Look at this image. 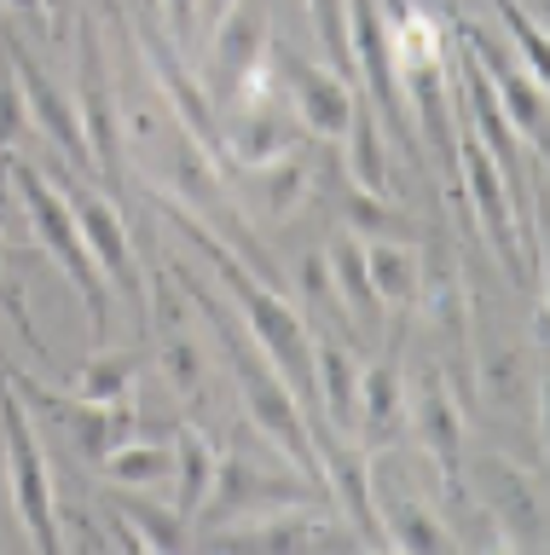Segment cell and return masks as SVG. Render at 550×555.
Wrapping results in <instances>:
<instances>
[{
	"label": "cell",
	"instance_id": "22",
	"mask_svg": "<svg viewBox=\"0 0 550 555\" xmlns=\"http://www.w3.org/2000/svg\"><path fill=\"white\" fill-rule=\"evenodd\" d=\"M348 180L366 185V191H388V156H383V121H376L371 99L359 93L354 99V116H348Z\"/></svg>",
	"mask_w": 550,
	"mask_h": 555
},
{
	"label": "cell",
	"instance_id": "32",
	"mask_svg": "<svg viewBox=\"0 0 550 555\" xmlns=\"http://www.w3.org/2000/svg\"><path fill=\"white\" fill-rule=\"evenodd\" d=\"M0 312L12 319V330H18V341L29 347L36 359H53V347L41 341V330H36V319H29V301H24V284L18 278H7V260H0Z\"/></svg>",
	"mask_w": 550,
	"mask_h": 555
},
{
	"label": "cell",
	"instance_id": "21",
	"mask_svg": "<svg viewBox=\"0 0 550 555\" xmlns=\"http://www.w3.org/2000/svg\"><path fill=\"white\" fill-rule=\"evenodd\" d=\"M383 538L388 550H411V555H452L458 538L435 520V509H423L418 498H388L383 503Z\"/></svg>",
	"mask_w": 550,
	"mask_h": 555
},
{
	"label": "cell",
	"instance_id": "35",
	"mask_svg": "<svg viewBox=\"0 0 550 555\" xmlns=\"http://www.w3.org/2000/svg\"><path fill=\"white\" fill-rule=\"evenodd\" d=\"M64 12H71V0H47V17H53V29L64 24Z\"/></svg>",
	"mask_w": 550,
	"mask_h": 555
},
{
	"label": "cell",
	"instance_id": "4",
	"mask_svg": "<svg viewBox=\"0 0 550 555\" xmlns=\"http://www.w3.org/2000/svg\"><path fill=\"white\" fill-rule=\"evenodd\" d=\"M0 434H7V468H12V503H18V520L29 532V544L41 555L64 550L59 532V492H53V468H47V451L36 440V423H29V405L18 399V388L7 382V364H0Z\"/></svg>",
	"mask_w": 550,
	"mask_h": 555
},
{
	"label": "cell",
	"instance_id": "9",
	"mask_svg": "<svg viewBox=\"0 0 550 555\" xmlns=\"http://www.w3.org/2000/svg\"><path fill=\"white\" fill-rule=\"evenodd\" d=\"M53 185L64 191V203H71V215L81 225V243H88V255L99 260L105 284L123 289L133 307H145V284H140V267H133V237H128L123 215H116V203L88 191V180H81L76 168H53Z\"/></svg>",
	"mask_w": 550,
	"mask_h": 555
},
{
	"label": "cell",
	"instance_id": "33",
	"mask_svg": "<svg viewBox=\"0 0 550 555\" xmlns=\"http://www.w3.org/2000/svg\"><path fill=\"white\" fill-rule=\"evenodd\" d=\"M157 17L168 24V41L186 47V41H192V29H197V0H157Z\"/></svg>",
	"mask_w": 550,
	"mask_h": 555
},
{
	"label": "cell",
	"instance_id": "11",
	"mask_svg": "<svg viewBox=\"0 0 550 555\" xmlns=\"http://www.w3.org/2000/svg\"><path fill=\"white\" fill-rule=\"evenodd\" d=\"M215 41H209V64H203V93H209L215 111H227L238 81L250 76L255 64L267 59V41H272V0H232L227 12L215 17Z\"/></svg>",
	"mask_w": 550,
	"mask_h": 555
},
{
	"label": "cell",
	"instance_id": "13",
	"mask_svg": "<svg viewBox=\"0 0 550 555\" xmlns=\"http://www.w3.org/2000/svg\"><path fill=\"white\" fill-rule=\"evenodd\" d=\"M463 405L452 399L446 388V376L435 364H423L418 376V393H411V428H418V446L429 451V463H435V475L446 486V498H470V486H463Z\"/></svg>",
	"mask_w": 550,
	"mask_h": 555
},
{
	"label": "cell",
	"instance_id": "2",
	"mask_svg": "<svg viewBox=\"0 0 550 555\" xmlns=\"http://www.w3.org/2000/svg\"><path fill=\"white\" fill-rule=\"evenodd\" d=\"M0 173L12 180V191H18L36 243L59 260L64 278H71V289L81 295V312H88L93 347H105V336H111V284H105V272H99V260L88 255V243H81V225H76V215H71V203H64V191L47 180L36 163H24L18 151H0Z\"/></svg>",
	"mask_w": 550,
	"mask_h": 555
},
{
	"label": "cell",
	"instance_id": "27",
	"mask_svg": "<svg viewBox=\"0 0 550 555\" xmlns=\"http://www.w3.org/2000/svg\"><path fill=\"white\" fill-rule=\"evenodd\" d=\"M151 347H157V371L168 376V388L197 399L203 388V353L192 341V324H175V330H151Z\"/></svg>",
	"mask_w": 550,
	"mask_h": 555
},
{
	"label": "cell",
	"instance_id": "14",
	"mask_svg": "<svg viewBox=\"0 0 550 555\" xmlns=\"http://www.w3.org/2000/svg\"><path fill=\"white\" fill-rule=\"evenodd\" d=\"M400 347H406V312L388 324L383 353L371 359V371H359V411H354V440L366 451L394 446V434L406 428V376H400Z\"/></svg>",
	"mask_w": 550,
	"mask_h": 555
},
{
	"label": "cell",
	"instance_id": "23",
	"mask_svg": "<svg viewBox=\"0 0 550 555\" xmlns=\"http://www.w3.org/2000/svg\"><path fill=\"white\" fill-rule=\"evenodd\" d=\"M215 440L203 428H192V423H175V480H180V492H175V509L192 520L197 515V503H203V492H209V475H215Z\"/></svg>",
	"mask_w": 550,
	"mask_h": 555
},
{
	"label": "cell",
	"instance_id": "1",
	"mask_svg": "<svg viewBox=\"0 0 550 555\" xmlns=\"http://www.w3.org/2000/svg\"><path fill=\"white\" fill-rule=\"evenodd\" d=\"M180 278V289H186V301H192L203 319L215 324V336H220V347H227V364H232V382H238V393H244V411H250V423L272 440V451L296 468L302 480H314V486H324V475H319V446H314V423H307V411L296 405V393L284 388V376L267 364V353L250 341V330H238L232 324V312L215 301L209 289L197 284L192 272H180V267H168Z\"/></svg>",
	"mask_w": 550,
	"mask_h": 555
},
{
	"label": "cell",
	"instance_id": "17",
	"mask_svg": "<svg viewBox=\"0 0 550 555\" xmlns=\"http://www.w3.org/2000/svg\"><path fill=\"white\" fill-rule=\"evenodd\" d=\"M324 267H331V289L342 312H348V330L354 336H376L383 330V301H376L371 289V267H366V237H336L331 249H324Z\"/></svg>",
	"mask_w": 550,
	"mask_h": 555
},
{
	"label": "cell",
	"instance_id": "8",
	"mask_svg": "<svg viewBox=\"0 0 550 555\" xmlns=\"http://www.w3.org/2000/svg\"><path fill=\"white\" fill-rule=\"evenodd\" d=\"M0 364H7V382L18 388L24 405L59 416L64 434H71L76 451H81L93 468H99V457H105L111 446H123L128 434H140V411H133V399H123V405H93V399H81V393H59V388H47V382H36L29 371H18L7 353H0Z\"/></svg>",
	"mask_w": 550,
	"mask_h": 555
},
{
	"label": "cell",
	"instance_id": "3",
	"mask_svg": "<svg viewBox=\"0 0 550 555\" xmlns=\"http://www.w3.org/2000/svg\"><path fill=\"white\" fill-rule=\"evenodd\" d=\"M331 492L314 480H302L296 468L290 475H272V468L250 463L244 451L232 457H215V475H209V492H203L197 515H192V538L203 532H220L232 520H250V515H267V509H314Z\"/></svg>",
	"mask_w": 550,
	"mask_h": 555
},
{
	"label": "cell",
	"instance_id": "36",
	"mask_svg": "<svg viewBox=\"0 0 550 555\" xmlns=\"http://www.w3.org/2000/svg\"><path fill=\"white\" fill-rule=\"evenodd\" d=\"M145 7H157V0H145Z\"/></svg>",
	"mask_w": 550,
	"mask_h": 555
},
{
	"label": "cell",
	"instance_id": "31",
	"mask_svg": "<svg viewBox=\"0 0 550 555\" xmlns=\"http://www.w3.org/2000/svg\"><path fill=\"white\" fill-rule=\"evenodd\" d=\"M29 128V111H24V87H18V69L0 52V151H18V139Z\"/></svg>",
	"mask_w": 550,
	"mask_h": 555
},
{
	"label": "cell",
	"instance_id": "34",
	"mask_svg": "<svg viewBox=\"0 0 550 555\" xmlns=\"http://www.w3.org/2000/svg\"><path fill=\"white\" fill-rule=\"evenodd\" d=\"M227 7H232V0H197V24H215Z\"/></svg>",
	"mask_w": 550,
	"mask_h": 555
},
{
	"label": "cell",
	"instance_id": "25",
	"mask_svg": "<svg viewBox=\"0 0 550 555\" xmlns=\"http://www.w3.org/2000/svg\"><path fill=\"white\" fill-rule=\"evenodd\" d=\"M116 515L128 520L133 532H140V544L145 555H168V550H180L186 538H192V520H186L175 503H145V498H116L111 503Z\"/></svg>",
	"mask_w": 550,
	"mask_h": 555
},
{
	"label": "cell",
	"instance_id": "6",
	"mask_svg": "<svg viewBox=\"0 0 550 555\" xmlns=\"http://www.w3.org/2000/svg\"><path fill=\"white\" fill-rule=\"evenodd\" d=\"M267 59H272V76L279 87L290 93V116H296V128H307L314 139H342L348 133V116H354V99L366 93L359 81H342L331 64H314L302 59L290 41L272 35L267 41Z\"/></svg>",
	"mask_w": 550,
	"mask_h": 555
},
{
	"label": "cell",
	"instance_id": "26",
	"mask_svg": "<svg viewBox=\"0 0 550 555\" xmlns=\"http://www.w3.org/2000/svg\"><path fill=\"white\" fill-rule=\"evenodd\" d=\"M133 376H140V353H105V347H93L88 364H81L76 393L93 399V405H123V399H133Z\"/></svg>",
	"mask_w": 550,
	"mask_h": 555
},
{
	"label": "cell",
	"instance_id": "24",
	"mask_svg": "<svg viewBox=\"0 0 550 555\" xmlns=\"http://www.w3.org/2000/svg\"><path fill=\"white\" fill-rule=\"evenodd\" d=\"M244 173H250V197L261 203L267 220L296 215V203L307 197V163H302L296 151L272 156V163H255V168H244Z\"/></svg>",
	"mask_w": 550,
	"mask_h": 555
},
{
	"label": "cell",
	"instance_id": "7",
	"mask_svg": "<svg viewBox=\"0 0 550 555\" xmlns=\"http://www.w3.org/2000/svg\"><path fill=\"white\" fill-rule=\"evenodd\" d=\"M76 116H81V133H88V151H93V173L105 180V191H123L128 185V163H123V121H116V99H111V69H105V52H99V29L93 17L76 24Z\"/></svg>",
	"mask_w": 550,
	"mask_h": 555
},
{
	"label": "cell",
	"instance_id": "29",
	"mask_svg": "<svg viewBox=\"0 0 550 555\" xmlns=\"http://www.w3.org/2000/svg\"><path fill=\"white\" fill-rule=\"evenodd\" d=\"M307 17L319 29V47L331 52V69L342 81H359L354 76V47H348V0H307Z\"/></svg>",
	"mask_w": 550,
	"mask_h": 555
},
{
	"label": "cell",
	"instance_id": "20",
	"mask_svg": "<svg viewBox=\"0 0 550 555\" xmlns=\"http://www.w3.org/2000/svg\"><path fill=\"white\" fill-rule=\"evenodd\" d=\"M99 468H105V480H116V486L175 480V428H168V440H140V434H128L123 446H111L105 457H99Z\"/></svg>",
	"mask_w": 550,
	"mask_h": 555
},
{
	"label": "cell",
	"instance_id": "5",
	"mask_svg": "<svg viewBox=\"0 0 550 555\" xmlns=\"http://www.w3.org/2000/svg\"><path fill=\"white\" fill-rule=\"evenodd\" d=\"M446 29H452L458 41L475 52L481 76H487L498 111L510 116V128L522 133L527 156H533V163H545V151H550V99H545V81L533 76V69L515 59V52L498 41V35H487L481 24H470V17H463L458 7H446Z\"/></svg>",
	"mask_w": 550,
	"mask_h": 555
},
{
	"label": "cell",
	"instance_id": "12",
	"mask_svg": "<svg viewBox=\"0 0 550 555\" xmlns=\"http://www.w3.org/2000/svg\"><path fill=\"white\" fill-rule=\"evenodd\" d=\"M458 191H463V208L481 220L493 255L504 260V272L527 278V260H522V243H515V215H510V191H504V173L487 156V145L470 133V121L458 128ZM533 284V278H527Z\"/></svg>",
	"mask_w": 550,
	"mask_h": 555
},
{
	"label": "cell",
	"instance_id": "10",
	"mask_svg": "<svg viewBox=\"0 0 550 555\" xmlns=\"http://www.w3.org/2000/svg\"><path fill=\"white\" fill-rule=\"evenodd\" d=\"M0 52L12 59L18 69V87H24V111L41 121V133L59 145L64 168H76L81 180H93V151H88V133H81V116H76V93H64V87L41 69V59L24 47L18 29H0Z\"/></svg>",
	"mask_w": 550,
	"mask_h": 555
},
{
	"label": "cell",
	"instance_id": "19",
	"mask_svg": "<svg viewBox=\"0 0 550 555\" xmlns=\"http://www.w3.org/2000/svg\"><path fill=\"white\" fill-rule=\"evenodd\" d=\"M342 225H348L354 237H394V243H418L423 237V225L406 215V208H394L388 203V191H366V185H354L342 191Z\"/></svg>",
	"mask_w": 550,
	"mask_h": 555
},
{
	"label": "cell",
	"instance_id": "28",
	"mask_svg": "<svg viewBox=\"0 0 550 555\" xmlns=\"http://www.w3.org/2000/svg\"><path fill=\"white\" fill-rule=\"evenodd\" d=\"M493 7H498V17H504V29H510V52H515V59H522L527 69H533V76H550V41H545V24H539V17H533L527 7H522V0H493Z\"/></svg>",
	"mask_w": 550,
	"mask_h": 555
},
{
	"label": "cell",
	"instance_id": "15",
	"mask_svg": "<svg viewBox=\"0 0 550 555\" xmlns=\"http://www.w3.org/2000/svg\"><path fill=\"white\" fill-rule=\"evenodd\" d=\"M209 544L220 550H307V544H359V538L348 532H331L319 527V520H307L302 509H267V520H232V527L220 532H203Z\"/></svg>",
	"mask_w": 550,
	"mask_h": 555
},
{
	"label": "cell",
	"instance_id": "30",
	"mask_svg": "<svg viewBox=\"0 0 550 555\" xmlns=\"http://www.w3.org/2000/svg\"><path fill=\"white\" fill-rule=\"evenodd\" d=\"M302 295H307V330L314 324H348V312H342V301H336V289H331V267H324V249H314V255H302Z\"/></svg>",
	"mask_w": 550,
	"mask_h": 555
},
{
	"label": "cell",
	"instance_id": "18",
	"mask_svg": "<svg viewBox=\"0 0 550 555\" xmlns=\"http://www.w3.org/2000/svg\"><path fill=\"white\" fill-rule=\"evenodd\" d=\"M366 267H371V289L376 301L394 312L418 307V243H394V237H366Z\"/></svg>",
	"mask_w": 550,
	"mask_h": 555
},
{
	"label": "cell",
	"instance_id": "16",
	"mask_svg": "<svg viewBox=\"0 0 550 555\" xmlns=\"http://www.w3.org/2000/svg\"><path fill=\"white\" fill-rule=\"evenodd\" d=\"M314 388H319V416L336 434H348V440H354V411H359V359H354V341L331 336V330L314 341Z\"/></svg>",
	"mask_w": 550,
	"mask_h": 555
}]
</instances>
